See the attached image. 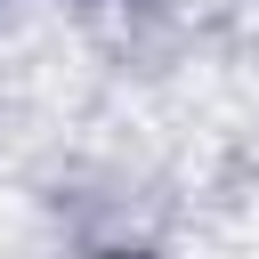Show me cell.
<instances>
[{
	"label": "cell",
	"mask_w": 259,
	"mask_h": 259,
	"mask_svg": "<svg viewBox=\"0 0 259 259\" xmlns=\"http://www.w3.org/2000/svg\"><path fill=\"white\" fill-rule=\"evenodd\" d=\"M113 259H130V251H113Z\"/></svg>",
	"instance_id": "1"
}]
</instances>
